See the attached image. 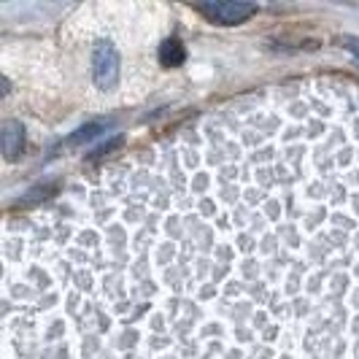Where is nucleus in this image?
<instances>
[{
    "label": "nucleus",
    "mask_w": 359,
    "mask_h": 359,
    "mask_svg": "<svg viewBox=\"0 0 359 359\" xmlns=\"http://www.w3.org/2000/svg\"><path fill=\"white\" fill-rule=\"evenodd\" d=\"M195 8L216 25H241L257 11V6L246 0H211V3H198Z\"/></svg>",
    "instance_id": "1"
},
{
    "label": "nucleus",
    "mask_w": 359,
    "mask_h": 359,
    "mask_svg": "<svg viewBox=\"0 0 359 359\" xmlns=\"http://www.w3.org/2000/svg\"><path fill=\"white\" fill-rule=\"evenodd\" d=\"M92 79L100 90H114L119 81V54L106 41L95 43L92 49Z\"/></svg>",
    "instance_id": "2"
},
{
    "label": "nucleus",
    "mask_w": 359,
    "mask_h": 359,
    "mask_svg": "<svg viewBox=\"0 0 359 359\" xmlns=\"http://www.w3.org/2000/svg\"><path fill=\"white\" fill-rule=\"evenodd\" d=\"M0 146H3V157L8 162L22 157V151H25V127L19 125L17 119H6L0 125Z\"/></svg>",
    "instance_id": "3"
},
{
    "label": "nucleus",
    "mask_w": 359,
    "mask_h": 359,
    "mask_svg": "<svg viewBox=\"0 0 359 359\" xmlns=\"http://www.w3.org/2000/svg\"><path fill=\"white\" fill-rule=\"evenodd\" d=\"M184 60H187V52H184L181 41H176V38H168L160 46V62L165 68H176Z\"/></svg>",
    "instance_id": "4"
},
{
    "label": "nucleus",
    "mask_w": 359,
    "mask_h": 359,
    "mask_svg": "<svg viewBox=\"0 0 359 359\" xmlns=\"http://www.w3.org/2000/svg\"><path fill=\"white\" fill-rule=\"evenodd\" d=\"M100 130H103V122H90V125L79 127L76 133H71V135L65 138V144H68V146H81V144H87V141H92L95 135H100Z\"/></svg>",
    "instance_id": "5"
},
{
    "label": "nucleus",
    "mask_w": 359,
    "mask_h": 359,
    "mask_svg": "<svg viewBox=\"0 0 359 359\" xmlns=\"http://www.w3.org/2000/svg\"><path fill=\"white\" fill-rule=\"evenodd\" d=\"M125 144V135H116V138H111L108 144H103L100 149H95V157H106L108 151H114V149H119V146Z\"/></svg>",
    "instance_id": "6"
},
{
    "label": "nucleus",
    "mask_w": 359,
    "mask_h": 359,
    "mask_svg": "<svg viewBox=\"0 0 359 359\" xmlns=\"http://www.w3.org/2000/svg\"><path fill=\"white\" fill-rule=\"evenodd\" d=\"M343 46H346V49H348V52H351V54H354V57L359 60V38L346 36V38H343Z\"/></svg>",
    "instance_id": "7"
}]
</instances>
